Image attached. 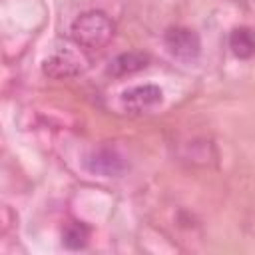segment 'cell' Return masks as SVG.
<instances>
[{
    "mask_svg": "<svg viewBox=\"0 0 255 255\" xmlns=\"http://www.w3.org/2000/svg\"><path fill=\"white\" fill-rule=\"evenodd\" d=\"M88 239H90V229L80 221H70L62 231V243L66 249H72V251L84 249Z\"/></svg>",
    "mask_w": 255,
    "mask_h": 255,
    "instance_id": "ba28073f",
    "label": "cell"
},
{
    "mask_svg": "<svg viewBox=\"0 0 255 255\" xmlns=\"http://www.w3.org/2000/svg\"><path fill=\"white\" fill-rule=\"evenodd\" d=\"M163 90L157 84H137L120 94V108L128 114H145L161 106Z\"/></svg>",
    "mask_w": 255,
    "mask_h": 255,
    "instance_id": "277c9868",
    "label": "cell"
},
{
    "mask_svg": "<svg viewBox=\"0 0 255 255\" xmlns=\"http://www.w3.org/2000/svg\"><path fill=\"white\" fill-rule=\"evenodd\" d=\"M229 48L235 58L247 60L255 56V28L239 26L233 28L229 34Z\"/></svg>",
    "mask_w": 255,
    "mask_h": 255,
    "instance_id": "52a82bcc",
    "label": "cell"
},
{
    "mask_svg": "<svg viewBox=\"0 0 255 255\" xmlns=\"http://www.w3.org/2000/svg\"><path fill=\"white\" fill-rule=\"evenodd\" d=\"M149 66V54L139 52V50H129V52H122L118 54L110 64H108V74L114 78H124V76H131L135 72H141Z\"/></svg>",
    "mask_w": 255,
    "mask_h": 255,
    "instance_id": "8992f818",
    "label": "cell"
},
{
    "mask_svg": "<svg viewBox=\"0 0 255 255\" xmlns=\"http://www.w3.org/2000/svg\"><path fill=\"white\" fill-rule=\"evenodd\" d=\"M114 32H116V26L112 18L102 10L84 12L70 26L72 42L82 50H100L108 46L114 38Z\"/></svg>",
    "mask_w": 255,
    "mask_h": 255,
    "instance_id": "6da1fadb",
    "label": "cell"
},
{
    "mask_svg": "<svg viewBox=\"0 0 255 255\" xmlns=\"http://www.w3.org/2000/svg\"><path fill=\"white\" fill-rule=\"evenodd\" d=\"M90 66V60L80 50V46H58L42 62V72L52 80H68L84 74Z\"/></svg>",
    "mask_w": 255,
    "mask_h": 255,
    "instance_id": "7a4b0ae2",
    "label": "cell"
},
{
    "mask_svg": "<svg viewBox=\"0 0 255 255\" xmlns=\"http://www.w3.org/2000/svg\"><path fill=\"white\" fill-rule=\"evenodd\" d=\"M84 167L92 175L100 177H120L129 169L126 155L114 145H98L90 149L84 157Z\"/></svg>",
    "mask_w": 255,
    "mask_h": 255,
    "instance_id": "3957f363",
    "label": "cell"
},
{
    "mask_svg": "<svg viewBox=\"0 0 255 255\" xmlns=\"http://www.w3.org/2000/svg\"><path fill=\"white\" fill-rule=\"evenodd\" d=\"M163 44L171 56L179 60H193L201 52V38L187 26H171L163 34Z\"/></svg>",
    "mask_w": 255,
    "mask_h": 255,
    "instance_id": "5b68a950",
    "label": "cell"
}]
</instances>
